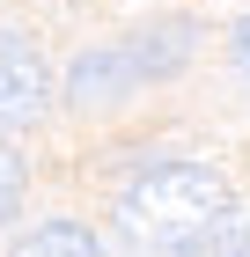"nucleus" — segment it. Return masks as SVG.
Segmentation results:
<instances>
[{
    "label": "nucleus",
    "mask_w": 250,
    "mask_h": 257,
    "mask_svg": "<svg viewBox=\"0 0 250 257\" xmlns=\"http://www.w3.org/2000/svg\"><path fill=\"white\" fill-rule=\"evenodd\" d=\"M228 52H235V66H243V74H250V15L235 22V37H228Z\"/></svg>",
    "instance_id": "8"
},
{
    "label": "nucleus",
    "mask_w": 250,
    "mask_h": 257,
    "mask_svg": "<svg viewBox=\"0 0 250 257\" xmlns=\"http://www.w3.org/2000/svg\"><path fill=\"white\" fill-rule=\"evenodd\" d=\"M228 177L206 162H147L118 191V235L140 257H213V235L228 220Z\"/></svg>",
    "instance_id": "1"
},
{
    "label": "nucleus",
    "mask_w": 250,
    "mask_h": 257,
    "mask_svg": "<svg viewBox=\"0 0 250 257\" xmlns=\"http://www.w3.org/2000/svg\"><path fill=\"white\" fill-rule=\"evenodd\" d=\"M140 88L133 59H125V44H96V52H81L74 66H66V103L74 110H111V103H125Z\"/></svg>",
    "instance_id": "3"
},
{
    "label": "nucleus",
    "mask_w": 250,
    "mask_h": 257,
    "mask_svg": "<svg viewBox=\"0 0 250 257\" xmlns=\"http://www.w3.org/2000/svg\"><path fill=\"white\" fill-rule=\"evenodd\" d=\"M52 110V66L30 37L0 44V133H30Z\"/></svg>",
    "instance_id": "2"
},
{
    "label": "nucleus",
    "mask_w": 250,
    "mask_h": 257,
    "mask_svg": "<svg viewBox=\"0 0 250 257\" xmlns=\"http://www.w3.org/2000/svg\"><path fill=\"white\" fill-rule=\"evenodd\" d=\"M22 191H30V177H22V155L8 147V140H0V220L22 206Z\"/></svg>",
    "instance_id": "6"
},
{
    "label": "nucleus",
    "mask_w": 250,
    "mask_h": 257,
    "mask_svg": "<svg viewBox=\"0 0 250 257\" xmlns=\"http://www.w3.org/2000/svg\"><path fill=\"white\" fill-rule=\"evenodd\" d=\"M8 257H103V242H96V228H81V220H44L30 235H15Z\"/></svg>",
    "instance_id": "5"
},
{
    "label": "nucleus",
    "mask_w": 250,
    "mask_h": 257,
    "mask_svg": "<svg viewBox=\"0 0 250 257\" xmlns=\"http://www.w3.org/2000/svg\"><path fill=\"white\" fill-rule=\"evenodd\" d=\"M192 44H199V30H192L184 15H170V22L133 30V37H125V59H133V74H140V81H170V74H184Z\"/></svg>",
    "instance_id": "4"
},
{
    "label": "nucleus",
    "mask_w": 250,
    "mask_h": 257,
    "mask_svg": "<svg viewBox=\"0 0 250 257\" xmlns=\"http://www.w3.org/2000/svg\"><path fill=\"white\" fill-rule=\"evenodd\" d=\"M213 257H250V206H228L221 235H213Z\"/></svg>",
    "instance_id": "7"
}]
</instances>
